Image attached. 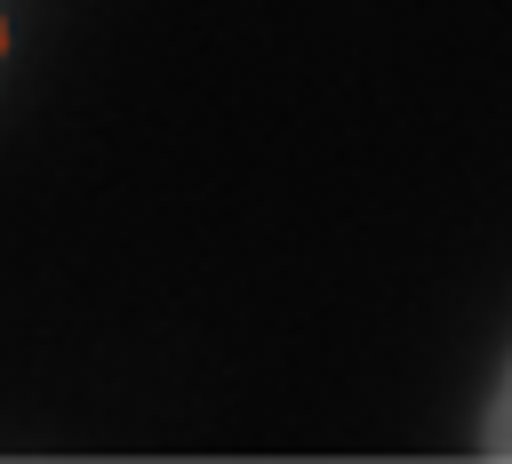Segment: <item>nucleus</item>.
Returning a JSON list of instances; mask_svg holds the SVG:
<instances>
[{
    "mask_svg": "<svg viewBox=\"0 0 512 464\" xmlns=\"http://www.w3.org/2000/svg\"><path fill=\"white\" fill-rule=\"evenodd\" d=\"M0 48H8V24H0Z\"/></svg>",
    "mask_w": 512,
    "mask_h": 464,
    "instance_id": "f257e3e1",
    "label": "nucleus"
}]
</instances>
